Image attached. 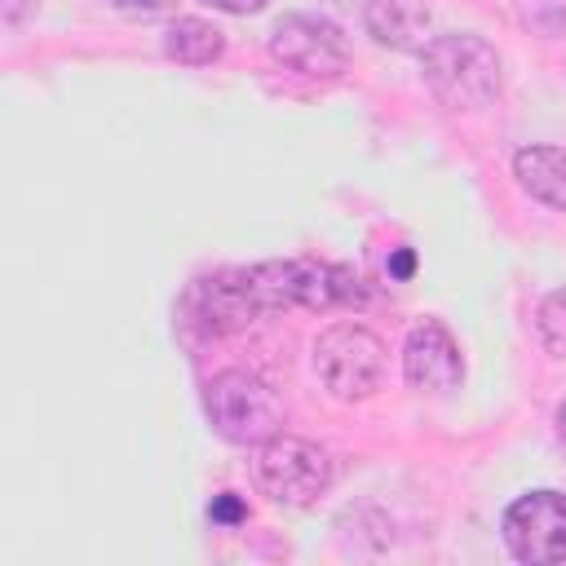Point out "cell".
Wrapping results in <instances>:
<instances>
[{
	"instance_id": "1",
	"label": "cell",
	"mask_w": 566,
	"mask_h": 566,
	"mask_svg": "<svg viewBox=\"0 0 566 566\" xmlns=\"http://www.w3.org/2000/svg\"><path fill=\"white\" fill-rule=\"evenodd\" d=\"M420 80L451 111H482L504 88V53L478 31H442L416 53Z\"/></svg>"
},
{
	"instance_id": "2",
	"label": "cell",
	"mask_w": 566,
	"mask_h": 566,
	"mask_svg": "<svg viewBox=\"0 0 566 566\" xmlns=\"http://www.w3.org/2000/svg\"><path fill=\"white\" fill-rule=\"evenodd\" d=\"M248 287L265 314L279 310H349L367 305V283L358 270L336 265V261H314V256H287V261H256L243 265Z\"/></svg>"
},
{
	"instance_id": "3",
	"label": "cell",
	"mask_w": 566,
	"mask_h": 566,
	"mask_svg": "<svg viewBox=\"0 0 566 566\" xmlns=\"http://www.w3.org/2000/svg\"><path fill=\"white\" fill-rule=\"evenodd\" d=\"M203 411H208V424L234 447H261L274 433H283V420H287L274 385L248 367L217 371L203 385Z\"/></svg>"
},
{
	"instance_id": "4",
	"label": "cell",
	"mask_w": 566,
	"mask_h": 566,
	"mask_svg": "<svg viewBox=\"0 0 566 566\" xmlns=\"http://www.w3.org/2000/svg\"><path fill=\"white\" fill-rule=\"evenodd\" d=\"M389 367L385 340L354 318H340L314 336V376L336 402H363L380 389Z\"/></svg>"
},
{
	"instance_id": "5",
	"label": "cell",
	"mask_w": 566,
	"mask_h": 566,
	"mask_svg": "<svg viewBox=\"0 0 566 566\" xmlns=\"http://www.w3.org/2000/svg\"><path fill=\"white\" fill-rule=\"evenodd\" d=\"M336 482V460L327 447L301 433H274L256 447V486L283 509H310Z\"/></svg>"
},
{
	"instance_id": "6",
	"label": "cell",
	"mask_w": 566,
	"mask_h": 566,
	"mask_svg": "<svg viewBox=\"0 0 566 566\" xmlns=\"http://www.w3.org/2000/svg\"><path fill=\"white\" fill-rule=\"evenodd\" d=\"M265 49L279 66L305 80H336L349 66V40L323 13H283L270 27Z\"/></svg>"
},
{
	"instance_id": "7",
	"label": "cell",
	"mask_w": 566,
	"mask_h": 566,
	"mask_svg": "<svg viewBox=\"0 0 566 566\" xmlns=\"http://www.w3.org/2000/svg\"><path fill=\"white\" fill-rule=\"evenodd\" d=\"M500 539L526 566L566 562V495L553 486L517 495L500 517Z\"/></svg>"
},
{
	"instance_id": "8",
	"label": "cell",
	"mask_w": 566,
	"mask_h": 566,
	"mask_svg": "<svg viewBox=\"0 0 566 566\" xmlns=\"http://www.w3.org/2000/svg\"><path fill=\"white\" fill-rule=\"evenodd\" d=\"M186 310L208 336H239L256 318H265L243 270H217V274L195 279V287L186 292Z\"/></svg>"
},
{
	"instance_id": "9",
	"label": "cell",
	"mask_w": 566,
	"mask_h": 566,
	"mask_svg": "<svg viewBox=\"0 0 566 566\" xmlns=\"http://www.w3.org/2000/svg\"><path fill=\"white\" fill-rule=\"evenodd\" d=\"M402 376L420 394H451L464 380V354L447 323L420 318L402 340Z\"/></svg>"
},
{
	"instance_id": "10",
	"label": "cell",
	"mask_w": 566,
	"mask_h": 566,
	"mask_svg": "<svg viewBox=\"0 0 566 566\" xmlns=\"http://www.w3.org/2000/svg\"><path fill=\"white\" fill-rule=\"evenodd\" d=\"M363 31L394 53H420L433 35V9L424 0H363Z\"/></svg>"
},
{
	"instance_id": "11",
	"label": "cell",
	"mask_w": 566,
	"mask_h": 566,
	"mask_svg": "<svg viewBox=\"0 0 566 566\" xmlns=\"http://www.w3.org/2000/svg\"><path fill=\"white\" fill-rule=\"evenodd\" d=\"M513 177L535 203L566 212V146L531 142V146L513 150Z\"/></svg>"
},
{
	"instance_id": "12",
	"label": "cell",
	"mask_w": 566,
	"mask_h": 566,
	"mask_svg": "<svg viewBox=\"0 0 566 566\" xmlns=\"http://www.w3.org/2000/svg\"><path fill=\"white\" fill-rule=\"evenodd\" d=\"M221 53H226V31L208 18L186 13V18H172L164 31V57L177 66H212L221 62Z\"/></svg>"
},
{
	"instance_id": "13",
	"label": "cell",
	"mask_w": 566,
	"mask_h": 566,
	"mask_svg": "<svg viewBox=\"0 0 566 566\" xmlns=\"http://www.w3.org/2000/svg\"><path fill=\"white\" fill-rule=\"evenodd\" d=\"M535 336H539V345L553 358L566 363V287H553V292L539 296V305H535Z\"/></svg>"
},
{
	"instance_id": "14",
	"label": "cell",
	"mask_w": 566,
	"mask_h": 566,
	"mask_svg": "<svg viewBox=\"0 0 566 566\" xmlns=\"http://www.w3.org/2000/svg\"><path fill=\"white\" fill-rule=\"evenodd\" d=\"M517 22H522L531 35L562 40V35H566V0H526V4L517 9Z\"/></svg>"
},
{
	"instance_id": "15",
	"label": "cell",
	"mask_w": 566,
	"mask_h": 566,
	"mask_svg": "<svg viewBox=\"0 0 566 566\" xmlns=\"http://www.w3.org/2000/svg\"><path fill=\"white\" fill-rule=\"evenodd\" d=\"M243 517H248V504H243L234 491L212 495V504H208V522H217V526H239Z\"/></svg>"
},
{
	"instance_id": "16",
	"label": "cell",
	"mask_w": 566,
	"mask_h": 566,
	"mask_svg": "<svg viewBox=\"0 0 566 566\" xmlns=\"http://www.w3.org/2000/svg\"><path fill=\"white\" fill-rule=\"evenodd\" d=\"M119 13H128V18H159V13H172L177 9V0H111Z\"/></svg>"
},
{
	"instance_id": "17",
	"label": "cell",
	"mask_w": 566,
	"mask_h": 566,
	"mask_svg": "<svg viewBox=\"0 0 566 566\" xmlns=\"http://www.w3.org/2000/svg\"><path fill=\"white\" fill-rule=\"evenodd\" d=\"M27 13H35V0H0V22L4 31H18L27 22Z\"/></svg>"
},
{
	"instance_id": "18",
	"label": "cell",
	"mask_w": 566,
	"mask_h": 566,
	"mask_svg": "<svg viewBox=\"0 0 566 566\" xmlns=\"http://www.w3.org/2000/svg\"><path fill=\"white\" fill-rule=\"evenodd\" d=\"M208 9H217V13H230V18H252V13H261L270 0H203Z\"/></svg>"
},
{
	"instance_id": "19",
	"label": "cell",
	"mask_w": 566,
	"mask_h": 566,
	"mask_svg": "<svg viewBox=\"0 0 566 566\" xmlns=\"http://www.w3.org/2000/svg\"><path fill=\"white\" fill-rule=\"evenodd\" d=\"M389 274H394V279H411V274H416V252H411V248H398V252L389 256Z\"/></svg>"
},
{
	"instance_id": "20",
	"label": "cell",
	"mask_w": 566,
	"mask_h": 566,
	"mask_svg": "<svg viewBox=\"0 0 566 566\" xmlns=\"http://www.w3.org/2000/svg\"><path fill=\"white\" fill-rule=\"evenodd\" d=\"M553 424H557V442H562V451H566V398L557 402V411H553Z\"/></svg>"
}]
</instances>
